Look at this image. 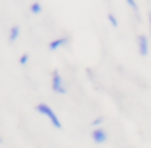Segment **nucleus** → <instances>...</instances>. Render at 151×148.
<instances>
[{
    "label": "nucleus",
    "mask_w": 151,
    "mask_h": 148,
    "mask_svg": "<svg viewBox=\"0 0 151 148\" xmlns=\"http://www.w3.org/2000/svg\"><path fill=\"white\" fill-rule=\"evenodd\" d=\"M127 4H128V7H130L132 10L138 12V5H137V0H127Z\"/></svg>",
    "instance_id": "obj_9"
},
{
    "label": "nucleus",
    "mask_w": 151,
    "mask_h": 148,
    "mask_svg": "<svg viewBox=\"0 0 151 148\" xmlns=\"http://www.w3.org/2000/svg\"><path fill=\"white\" fill-rule=\"evenodd\" d=\"M36 111H37V112H41V114H44L46 117H49L50 124H52L55 129H62V122H60V119L55 116L54 109L50 108V106H47L46 103H39V104L36 106Z\"/></svg>",
    "instance_id": "obj_1"
},
{
    "label": "nucleus",
    "mask_w": 151,
    "mask_h": 148,
    "mask_svg": "<svg viewBox=\"0 0 151 148\" xmlns=\"http://www.w3.org/2000/svg\"><path fill=\"white\" fill-rule=\"evenodd\" d=\"M91 138L96 142V143H106V142H107V132H106L104 129L96 127L94 130H93V134H91Z\"/></svg>",
    "instance_id": "obj_4"
},
{
    "label": "nucleus",
    "mask_w": 151,
    "mask_h": 148,
    "mask_svg": "<svg viewBox=\"0 0 151 148\" xmlns=\"http://www.w3.org/2000/svg\"><path fill=\"white\" fill-rule=\"evenodd\" d=\"M68 43H70V38L68 36L57 38V39H54V41H50V43H49V49L50 51H55V49H59V47H62V46H67Z\"/></svg>",
    "instance_id": "obj_5"
},
{
    "label": "nucleus",
    "mask_w": 151,
    "mask_h": 148,
    "mask_svg": "<svg viewBox=\"0 0 151 148\" xmlns=\"http://www.w3.org/2000/svg\"><path fill=\"white\" fill-rule=\"evenodd\" d=\"M18 36H20V26H12L10 28V34H8V41L10 43H15V41L18 39Z\"/></svg>",
    "instance_id": "obj_6"
},
{
    "label": "nucleus",
    "mask_w": 151,
    "mask_h": 148,
    "mask_svg": "<svg viewBox=\"0 0 151 148\" xmlns=\"http://www.w3.org/2000/svg\"><path fill=\"white\" fill-rule=\"evenodd\" d=\"M28 60H29V54H23V56L20 57V64H21V65H24Z\"/></svg>",
    "instance_id": "obj_11"
},
{
    "label": "nucleus",
    "mask_w": 151,
    "mask_h": 148,
    "mask_svg": "<svg viewBox=\"0 0 151 148\" xmlns=\"http://www.w3.org/2000/svg\"><path fill=\"white\" fill-rule=\"evenodd\" d=\"M29 12L33 15H39L41 12H42V5H41L39 2H33V4L29 5Z\"/></svg>",
    "instance_id": "obj_7"
},
{
    "label": "nucleus",
    "mask_w": 151,
    "mask_h": 148,
    "mask_svg": "<svg viewBox=\"0 0 151 148\" xmlns=\"http://www.w3.org/2000/svg\"><path fill=\"white\" fill-rule=\"evenodd\" d=\"M138 52H140L141 57H146L148 52H150V46H148V38L145 34H140L138 36Z\"/></svg>",
    "instance_id": "obj_3"
},
{
    "label": "nucleus",
    "mask_w": 151,
    "mask_h": 148,
    "mask_svg": "<svg viewBox=\"0 0 151 148\" xmlns=\"http://www.w3.org/2000/svg\"><path fill=\"white\" fill-rule=\"evenodd\" d=\"M102 122H104V117H96L94 121L91 122V125H93V127H98V125L102 124Z\"/></svg>",
    "instance_id": "obj_10"
},
{
    "label": "nucleus",
    "mask_w": 151,
    "mask_h": 148,
    "mask_svg": "<svg viewBox=\"0 0 151 148\" xmlns=\"http://www.w3.org/2000/svg\"><path fill=\"white\" fill-rule=\"evenodd\" d=\"M0 143H2V137H0Z\"/></svg>",
    "instance_id": "obj_13"
},
{
    "label": "nucleus",
    "mask_w": 151,
    "mask_h": 148,
    "mask_svg": "<svg viewBox=\"0 0 151 148\" xmlns=\"http://www.w3.org/2000/svg\"><path fill=\"white\" fill-rule=\"evenodd\" d=\"M107 20H109V23H111L114 28H119V20L115 18L114 13H107Z\"/></svg>",
    "instance_id": "obj_8"
},
{
    "label": "nucleus",
    "mask_w": 151,
    "mask_h": 148,
    "mask_svg": "<svg viewBox=\"0 0 151 148\" xmlns=\"http://www.w3.org/2000/svg\"><path fill=\"white\" fill-rule=\"evenodd\" d=\"M52 90L59 95H67V88L63 86V80L60 77L59 70H54L52 72Z\"/></svg>",
    "instance_id": "obj_2"
},
{
    "label": "nucleus",
    "mask_w": 151,
    "mask_h": 148,
    "mask_svg": "<svg viewBox=\"0 0 151 148\" xmlns=\"http://www.w3.org/2000/svg\"><path fill=\"white\" fill-rule=\"evenodd\" d=\"M150 28H151V13H150Z\"/></svg>",
    "instance_id": "obj_12"
}]
</instances>
